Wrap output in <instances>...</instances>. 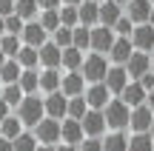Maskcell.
I'll list each match as a JSON object with an SVG mask.
<instances>
[{
  "mask_svg": "<svg viewBox=\"0 0 154 151\" xmlns=\"http://www.w3.org/2000/svg\"><path fill=\"white\" fill-rule=\"evenodd\" d=\"M103 114H106V123H109L114 131L131 128V106H126L120 97H114V100L103 108Z\"/></svg>",
  "mask_w": 154,
  "mask_h": 151,
  "instance_id": "obj_1",
  "label": "cell"
},
{
  "mask_svg": "<svg viewBox=\"0 0 154 151\" xmlns=\"http://www.w3.org/2000/svg\"><path fill=\"white\" fill-rule=\"evenodd\" d=\"M17 114H20L23 125H37L40 120L46 117V103L40 100V97H34V94H26L23 103L17 106Z\"/></svg>",
  "mask_w": 154,
  "mask_h": 151,
  "instance_id": "obj_2",
  "label": "cell"
},
{
  "mask_svg": "<svg viewBox=\"0 0 154 151\" xmlns=\"http://www.w3.org/2000/svg\"><path fill=\"white\" fill-rule=\"evenodd\" d=\"M109 63H106V57L100 54V51H91V54L86 57V63H83V77L88 80V83H103L106 80V74H109Z\"/></svg>",
  "mask_w": 154,
  "mask_h": 151,
  "instance_id": "obj_3",
  "label": "cell"
},
{
  "mask_svg": "<svg viewBox=\"0 0 154 151\" xmlns=\"http://www.w3.org/2000/svg\"><path fill=\"white\" fill-rule=\"evenodd\" d=\"M34 137L46 146H54L57 140H63V123L54 117H43L37 125H34Z\"/></svg>",
  "mask_w": 154,
  "mask_h": 151,
  "instance_id": "obj_4",
  "label": "cell"
},
{
  "mask_svg": "<svg viewBox=\"0 0 154 151\" xmlns=\"http://www.w3.org/2000/svg\"><path fill=\"white\" fill-rule=\"evenodd\" d=\"M117 40V32L111 26H91V51H100V54H106V51H111V46H114Z\"/></svg>",
  "mask_w": 154,
  "mask_h": 151,
  "instance_id": "obj_5",
  "label": "cell"
},
{
  "mask_svg": "<svg viewBox=\"0 0 154 151\" xmlns=\"http://www.w3.org/2000/svg\"><path fill=\"white\" fill-rule=\"evenodd\" d=\"M46 117H54V120H66L69 117V94L63 91H51L46 94Z\"/></svg>",
  "mask_w": 154,
  "mask_h": 151,
  "instance_id": "obj_6",
  "label": "cell"
},
{
  "mask_svg": "<svg viewBox=\"0 0 154 151\" xmlns=\"http://www.w3.org/2000/svg\"><path fill=\"white\" fill-rule=\"evenodd\" d=\"M20 37H23V43H26V46H34V49H40L43 43H49V40H46V37H49V32H46V26L40 20H26Z\"/></svg>",
  "mask_w": 154,
  "mask_h": 151,
  "instance_id": "obj_7",
  "label": "cell"
},
{
  "mask_svg": "<svg viewBox=\"0 0 154 151\" xmlns=\"http://www.w3.org/2000/svg\"><path fill=\"white\" fill-rule=\"evenodd\" d=\"M86 100H88V106H91V108H106L111 100H114V94H111V89L106 83H88Z\"/></svg>",
  "mask_w": 154,
  "mask_h": 151,
  "instance_id": "obj_8",
  "label": "cell"
},
{
  "mask_svg": "<svg viewBox=\"0 0 154 151\" xmlns=\"http://www.w3.org/2000/svg\"><path fill=\"white\" fill-rule=\"evenodd\" d=\"M83 123V128H86V137H100L106 131V114H103V108H88L86 111V117L80 120Z\"/></svg>",
  "mask_w": 154,
  "mask_h": 151,
  "instance_id": "obj_9",
  "label": "cell"
},
{
  "mask_svg": "<svg viewBox=\"0 0 154 151\" xmlns=\"http://www.w3.org/2000/svg\"><path fill=\"white\" fill-rule=\"evenodd\" d=\"M151 123H154V108L149 106V100H146L143 106L131 108V128H134V134H137V131H151Z\"/></svg>",
  "mask_w": 154,
  "mask_h": 151,
  "instance_id": "obj_10",
  "label": "cell"
},
{
  "mask_svg": "<svg viewBox=\"0 0 154 151\" xmlns=\"http://www.w3.org/2000/svg\"><path fill=\"white\" fill-rule=\"evenodd\" d=\"M103 83L109 86V89H111V94L117 97V94H120V91L126 89L128 83H131V74H128V68H126V66H111Z\"/></svg>",
  "mask_w": 154,
  "mask_h": 151,
  "instance_id": "obj_11",
  "label": "cell"
},
{
  "mask_svg": "<svg viewBox=\"0 0 154 151\" xmlns=\"http://www.w3.org/2000/svg\"><path fill=\"white\" fill-rule=\"evenodd\" d=\"M117 97H120L126 106H131V108H134V106H143V103L149 100V91L143 89V83H140V80H131V83H128Z\"/></svg>",
  "mask_w": 154,
  "mask_h": 151,
  "instance_id": "obj_12",
  "label": "cell"
},
{
  "mask_svg": "<svg viewBox=\"0 0 154 151\" xmlns=\"http://www.w3.org/2000/svg\"><path fill=\"white\" fill-rule=\"evenodd\" d=\"M131 40H134V49L151 51L154 49V26L151 23H137L134 32H131Z\"/></svg>",
  "mask_w": 154,
  "mask_h": 151,
  "instance_id": "obj_13",
  "label": "cell"
},
{
  "mask_svg": "<svg viewBox=\"0 0 154 151\" xmlns=\"http://www.w3.org/2000/svg\"><path fill=\"white\" fill-rule=\"evenodd\" d=\"M134 51H137V49H134V40L131 37H117L109 54H111V60H114V66H126L128 57H131Z\"/></svg>",
  "mask_w": 154,
  "mask_h": 151,
  "instance_id": "obj_14",
  "label": "cell"
},
{
  "mask_svg": "<svg viewBox=\"0 0 154 151\" xmlns=\"http://www.w3.org/2000/svg\"><path fill=\"white\" fill-rule=\"evenodd\" d=\"M126 68H128V74H131L134 80H140L146 71H151V57H149V51H140V49H137L131 57H128Z\"/></svg>",
  "mask_w": 154,
  "mask_h": 151,
  "instance_id": "obj_15",
  "label": "cell"
},
{
  "mask_svg": "<svg viewBox=\"0 0 154 151\" xmlns=\"http://www.w3.org/2000/svg\"><path fill=\"white\" fill-rule=\"evenodd\" d=\"M40 66H43V68H57V66H63V49L54 43V40L40 46Z\"/></svg>",
  "mask_w": 154,
  "mask_h": 151,
  "instance_id": "obj_16",
  "label": "cell"
},
{
  "mask_svg": "<svg viewBox=\"0 0 154 151\" xmlns=\"http://www.w3.org/2000/svg\"><path fill=\"white\" fill-rule=\"evenodd\" d=\"M86 83H88V80L83 77V71H69L66 77H63V86H60V91H63V94H69V97L86 94Z\"/></svg>",
  "mask_w": 154,
  "mask_h": 151,
  "instance_id": "obj_17",
  "label": "cell"
},
{
  "mask_svg": "<svg viewBox=\"0 0 154 151\" xmlns=\"http://www.w3.org/2000/svg\"><path fill=\"white\" fill-rule=\"evenodd\" d=\"M83 137H86V128H83L80 120H74V117H66V120H63V143L80 146Z\"/></svg>",
  "mask_w": 154,
  "mask_h": 151,
  "instance_id": "obj_18",
  "label": "cell"
},
{
  "mask_svg": "<svg viewBox=\"0 0 154 151\" xmlns=\"http://www.w3.org/2000/svg\"><path fill=\"white\" fill-rule=\"evenodd\" d=\"M123 17V6L117 3V0H103L100 3V23L103 26H111L114 29V23Z\"/></svg>",
  "mask_w": 154,
  "mask_h": 151,
  "instance_id": "obj_19",
  "label": "cell"
},
{
  "mask_svg": "<svg viewBox=\"0 0 154 151\" xmlns=\"http://www.w3.org/2000/svg\"><path fill=\"white\" fill-rule=\"evenodd\" d=\"M20 77H23V66H20V60H17V57H9V60L0 66V83H3V86H9V83H20Z\"/></svg>",
  "mask_w": 154,
  "mask_h": 151,
  "instance_id": "obj_20",
  "label": "cell"
},
{
  "mask_svg": "<svg viewBox=\"0 0 154 151\" xmlns=\"http://www.w3.org/2000/svg\"><path fill=\"white\" fill-rule=\"evenodd\" d=\"M77 9H80V26H97L100 23V0H83Z\"/></svg>",
  "mask_w": 154,
  "mask_h": 151,
  "instance_id": "obj_21",
  "label": "cell"
},
{
  "mask_svg": "<svg viewBox=\"0 0 154 151\" xmlns=\"http://www.w3.org/2000/svg\"><path fill=\"white\" fill-rule=\"evenodd\" d=\"M151 9H154L151 0H131V3H128V17H131L134 23H149Z\"/></svg>",
  "mask_w": 154,
  "mask_h": 151,
  "instance_id": "obj_22",
  "label": "cell"
},
{
  "mask_svg": "<svg viewBox=\"0 0 154 151\" xmlns=\"http://www.w3.org/2000/svg\"><path fill=\"white\" fill-rule=\"evenodd\" d=\"M63 86V77L57 68H46V71H40V89L46 91V94H51V91H60Z\"/></svg>",
  "mask_w": 154,
  "mask_h": 151,
  "instance_id": "obj_23",
  "label": "cell"
},
{
  "mask_svg": "<svg viewBox=\"0 0 154 151\" xmlns=\"http://www.w3.org/2000/svg\"><path fill=\"white\" fill-rule=\"evenodd\" d=\"M83 63H86V57H83V49H77V46H69V49H63V66H66L69 71H80Z\"/></svg>",
  "mask_w": 154,
  "mask_h": 151,
  "instance_id": "obj_24",
  "label": "cell"
},
{
  "mask_svg": "<svg viewBox=\"0 0 154 151\" xmlns=\"http://www.w3.org/2000/svg\"><path fill=\"white\" fill-rule=\"evenodd\" d=\"M128 140L131 137H126L123 131H114V134L103 137V151H128Z\"/></svg>",
  "mask_w": 154,
  "mask_h": 151,
  "instance_id": "obj_25",
  "label": "cell"
},
{
  "mask_svg": "<svg viewBox=\"0 0 154 151\" xmlns=\"http://www.w3.org/2000/svg\"><path fill=\"white\" fill-rule=\"evenodd\" d=\"M128 151H154V137L151 131H137L128 140Z\"/></svg>",
  "mask_w": 154,
  "mask_h": 151,
  "instance_id": "obj_26",
  "label": "cell"
},
{
  "mask_svg": "<svg viewBox=\"0 0 154 151\" xmlns=\"http://www.w3.org/2000/svg\"><path fill=\"white\" fill-rule=\"evenodd\" d=\"M0 49L6 51V57H17L23 49V37L20 34H3L0 37Z\"/></svg>",
  "mask_w": 154,
  "mask_h": 151,
  "instance_id": "obj_27",
  "label": "cell"
},
{
  "mask_svg": "<svg viewBox=\"0 0 154 151\" xmlns=\"http://www.w3.org/2000/svg\"><path fill=\"white\" fill-rule=\"evenodd\" d=\"M88 100H86V94H77V97H69V117H74V120H83L86 117V111H88Z\"/></svg>",
  "mask_w": 154,
  "mask_h": 151,
  "instance_id": "obj_28",
  "label": "cell"
},
{
  "mask_svg": "<svg viewBox=\"0 0 154 151\" xmlns=\"http://www.w3.org/2000/svg\"><path fill=\"white\" fill-rule=\"evenodd\" d=\"M40 23L46 26V32L54 34L57 29L63 26V17H60V9H43V14H40Z\"/></svg>",
  "mask_w": 154,
  "mask_h": 151,
  "instance_id": "obj_29",
  "label": "cell"
},
{
  "mask_svg": "<svg viewBox=\"0 0 154 151\" xmlns=\"http://www.w3.org/2000/svg\"><path fill=\"white\" fill-rule=\"evenodd\" d=\"M20 89L26 91V94H34V91L40 89V71H34V68H23V77H20Z\"/></svg>",
  "mask_w": 154,
  "mask_h": 151,
  "instance_id": "obj_30",
  "label": "cell"
},
{
  "mask_svg": "<svg viewBox=\"0 0 154 151\" xmlns=\"http://www.w3.org/2000/svg\"><path fill=\"white\" fill-rule=\"evenodd\" d=\"M23 134V120L20 114H9V117L3 120V137H9V140H14V137Z\"/></svg>",
  "mask_w": 154,
  "mask_h": 151,
  "instance_id": "obj_31",
  "label": "cell"
},
{
  "mask_svg": "<svg viewBox=\"0 0 154 151\" xmlns=\"http://www.w3.org/2000/svg\"><path fill=\"white\" fill-rule=\"evenodd\" d=\"M17 60H20L23 68H34V66L40 63V49H34V46H26V43H23V49H20V54H17Z\"/></svg>",
  "mask_w": 154,
  "mask_h": 151,
  "instance_id": "obj_32",
  "label": "cell"
},
{
  "mask_svg": "<svg viewBox=\"0 0 154 151\" xmlns=\"http://www.w3.org/2000/svg\"><path fill=\"white\" fill-rule=\"evenodd\" d=\"M23 97H26V91L20 89V83H9V86H3V100L9 103L11 108H17L23 103Z\"/></svg>",
  "mask_w": 154,
  "mask_h": 151,
  "instance_id": "obj_33",
  "label": "cell"
},
{
  "mask_svg": "<svg viewBox=\"0 0 154 151\" xmlns=\"http://www.w3.org/2000/svg\"><path fill=\"white\" fill-rule=\"evenodd\" d=\"M37 9H40V3H37V0H17V9H14V14H20L23 20H34Z\"/></svg>",
  "mask_w": 154,
  "mask_h": 151,
  "instance_id": "obj_34",
  "label": "cell"
},
{
  "mask_svg": "<svg viewBox=\"0 0 154 151\" xmlns=\"http://www.w3.org/2000/svg\"><path fill=\"white\" fill-rule=\"evenodd\" d=\"M74 46L77 49H91V26H74Z\"/></svg>",
  "mask_w": 154,
  "mask_h": 151,
  "instance_id": "obj_35",
  "label": "cell"
},
{
  "mask_svg": "<svg viewBox=\"0 0 154 151\" xmlns=\"http://www.w3.org/2000/svg\"><path fill=\"white\" fill-rule=\"evenodd\" d=\"M60 17H63V26H80V9L72 3H63V9H60Z\"/></svg>",
  "mask_w": 154,
  "mask_h": 151,
  "instance_id": "obj_36",
  "label": "cell"
},
{
  "mask_svg": "<svg viewBox=\"0 0 154 151\" xmlns=\"http://www.w3.org/2000/svg\"><path fill=\"white\" fill-rule=\"evenodd\" d=\"M51 40H54L60 49H69V46H74V29H72V26H60Z\"/></svg>",
  "mask_w": 154,
  "mask_h": 151,
  "instance_id": "obj_37",
  "label": "cell"
},
{
  "mask_svg": "<svg viewBox=\"0 0 154 151\" xmlns=\"http://www.w3.org/2000/svg\"><path fill=\"white\" fill-rule=\"evenodd\" d=\"M37 137H32V134H20V137H14V151H37Z\"/></svg>",
  "mask_w": 154,
  "mask_h": 151,
  "instance_id": "obj_38",
  "label": "cell"
},
{
  "mask_svg": "<svg viewBox=\"0 0 154 151\" xmlns=\"http://www.w3.org/2000/svg\"><path fill=\"white\" fill-rule=\"evenodd\" d=\"M134 26H137V23H134L131 17L126 14V17H120V20L114 23V32L120 34V37H131V32H134Z\"/></svg>",
  "mask_w": 154,
  "mask_h": 151,
  "instance_id": "obj_39",
  "label": "cell"
},
{
  "mask_svg": "<svg viewBox=\"0 0 154 151\" xmlns=\"http://www.w3.org/2000/svg\"><path fill=\"white\" fill-rule=\"evenodd\" d=\"M23 26H26V20H23L20 14H9L6 17V34H23Z\"/></svg>",
  "mask_w": 154,
  "mask_h": 151,
  "instance_id": "obj_40",
  "label": "cell"
},
{
  "mask_svg": "<svg viewBox=\"0 0 154 151\" xmlns=\"http://www.w3.org/2000/svg\"><path fill=\"white\" fill-rule=\"evenodd\" d=\"M80 151H103V140L100 137H88L80 143Z\"/></svg>",
  "mask_w": 154,
  "mask_h": 151,
  "instance_id": "obj_41",
  "label": "cell"
},
{
  "mask_svg": "<svg viewBox=\"0 0 154 151\" xmlns=\"http://www.w3.org/2000/svg\"><path fill=\"white\" fill-rule=\"evenodd\" d=\"M14 9H17V0H0V17L14 14Z\"/></svg>",
  "mask_w": 154,
  "mask_h": 151,
  "instance_id": "obj_42",
  "label": "cell"
},
{
  "mask_svg": "<svg viewBox=\"0 0 154 151\" xmlns=\"http://www.w3.org/2000/svg\"><path fill=\"white\" fill-rule=\"evenodd\" d=\"M140 83H143V89H146V91H151V89H154V68H151V71H146L143 77H140Z\"/></svg>",
  "mask_w": 154,
  "mask_h": 151,
  "instance_id": "obj_43",
  "label": "cell"
},
{
  "mask_svg": "<svg viewBox=\"0 0 154 151\" xmlns=\"http://www.w3.org/2000/svg\"><path fill=\"white\" fill-rule=\"evenodd\" d=\"M37 3H40V9H60L63 0H37Z\"/></svg>",
  "mask_w": 154,
  "mask_h": 151,
  "instance_id": "obj_44",
  "label": "cell"
},
{
  "mask_svg": "<svg viewBox=\"0 0 154 151\" xmlns=\"http://www.w3.org/2000/svg\"><path fill=\"white\" fill-rule=\"evenodd\" d=\"M9 114H11V106H9V103L3 100V97H0V120H6Z\"/></svg>",
  "mask_w": 154,
  "mask_h": 151,
  "instance_id": "obj_45",
  "label": "cell"
},
{
  "mask_svg": "<svg viewBox=\"0 0 154 151\" xmlns=\"http://www.w3.org/2000/svg\"><path fill=\"white\" fill-rule=\"evenodd\" d=\"M0 151H14V140H9V137H0Z\"/></svg>",
  "mask_w": 154,
  "mask_h": 151,
  "instance_id": "obj_46",
  "label": "cell"
},
{
  "mask_svg": "<svg viewBox=\"0 0 154 151\" xmlns=\"http://www.w3.org/2000/svg\"><path fill=\"white\" fill-rule=\"evenodd\" d=\"M57 151H80V146H72V143H63V146H57Z\"/></svg>",
  "mask_w": 154,
  "mask_h": 151,
  "instance_id": "obj_47",
  "label": "cell"
},
{
  "mask_svg": "<svg viewBox=\"0 0 154 151\" xmlns=\"http://www.w3.org/2000/svg\"><path fill=\"white\" fill-rule=\"evenodd\" d=\"M37 151H57V148H54V146H46V143H43V146H40Z\"/></svg>",
  "mask_w": 154,
  "mask_h": 151,
  "instance_id": "obj_48",
  "label": "cell"
},
{
  "mask_svg": "<svg viewBox=\"0 0 154 151\" xmlns=\"http://www.w3.org/2000/svg\"><path fill=\"white\" fill-rule=\"evenodd\" d=\"M149 106H151V108H154V89H151V91H149Z\"/></svg>",
  "mask_w": 154,
  "mask_h": 151,
  "instance_id": "obj_49",
  "label": "cell"
},
{
  "mask_svg": "<svg viewBox=\"0 0 154 151\" xmlns=\"http://www.w3.org/2000/svg\"><path fill=\"white\" fill-rule=\"evenodd\" d=\"M6 60H9V57H6V51H3V49H0V66H3V63H6Z\"/></svg>",
  "mask_w": 154,
  "mask_h": 151,
  "instance_id": "obj_50",
  "label": "cell"
},
{
  "mask_svg": "<svg viewBox=\"0 0 154 151\" xmlns=\"http://www.w3.org/2000/svg\"><path fill=\"white\" fill-rule=\"evenodd\" d=\"M63 3H72V6H80L83 0H63Z\"/></svg>",
  "mask_w": 154,
  "mask_h": 151,
  "instance_id": "obj_51",
  "label": "cell"
},
{
  "mask_svg": "<svg viewBox=\"0 0 154 151\" xmlns=\"http://www.w3.org/2000/svg\"><path fill=\"white\" fill-rule=\"evenodd\" d=\"M149 23H151V26H154V9H151V14H149Z\"/></svg>",
  "mask_w": 154,
  "mask_h": 151,
  "instance_id": "obj_52",
  "label": "cell"
},
{
  "mask_svg": "<svg viewBox=\"0 0 154 151\" xmlns=\"http://www.w3.org/2000/svg\"><path fill=\"white\" fill-rule=\"evenodd\" d=\"M117 3H120V6H128V3H131V0H117Z\"/></svg>",
  "mask_w": 154,
  "mask_h": 151,
  "instance_id": "obj_53",
  "label": "cell"
},
{
  "mask_svg": "<svg viewBox=\"0 0 154 151\" xmlns=\"http://www.w3.org/2000/svg\"><path fill=\"white\" fill-rule=\"evenodd\" d=\"M151 137H154V123H151Z\"/></svg>",
  "mask_w": 154,
  "mask_h": 151,
  "instance_id": "obj_54",
  "label": "cell"
},
{
  "mask_svg": "<svg viewBox=\"0 0 154 151\" xmlns=\"http://www.w3.org/2000/svg\"><path fill=\"white\" fill-rule=\"evenodd\" d=\"M0 97H3V89H0Z\"/></svg>",
  "mask_w": 154,
  "mask_h": 151,
  "instance_id": "obj_55",
  "label": "cell"
},
{
  "mask_svg": "<svg viewBox=\"0 0 154 151\" xmlns=\"http://www.w3.org/2000/svg\"><path fill=\"white\" fill-rule=\"evenodd\" d=\"M151 68H154V60H151Z\"/></svg>",
  "mask_w": 154,
  "mask_h": 151,
  "instance_id": "obj_56",
  "label": "cell"
},
{
  "mask_svg": "<svg viewBox=\"0 0 154 151\" xmlns=\"http://www.w3.org/2000/svg\"><path fill=\"white\" fill-rule=\"evenodd\" d=\"M100 3H103V0H100Z\"/></svg>",
  "mask_w": 154,
  "mask_h": 151,
  "instance_id": "obj_57",
  "label": "cell"
},
{
  "mask_svg": "<svg viewBox=\"0 0 154 151\" xmlns=\"http://www.w3.org/2000/svg\"><path fill=\"white\" fill-rule=\"evenodd\" d=\"M151 3H154V0H151Z\"/></svg>",
  "mask_w": 154,
  "mask_h": 151,
  "instance_id": "obj_58",
  "label": "cell"
}]
</instances>
